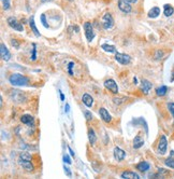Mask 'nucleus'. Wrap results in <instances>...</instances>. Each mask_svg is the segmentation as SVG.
<instances>
[{"mask_svg":"<svg viewBox=\"0 0 174 179\" xmlns=\"http://www.w3.org/2000/svg\"><path fill=\"white\" fill-rule=\"evenodd\" d=\"M9 82L14 86H24L29 83V79L20 74H13L9 77Z\"/></svg>","mask_w":174,"mask_h":179,"instance_id":"1","label":"nucleus"},{"mask_svg":"<svg viewBox=\"0 0 174 179\" xmlns=\"http://www.w3.org/2000/svg\"><path fill=\"white\" fill-rule=\"evenodd\" d=\"M9 97L12 102H23L26 100L25 94L20 90H11L9 92Z\"/></svg>","mask_w":174,"mask_h":179,"instance_id":"2","label":"nucleus"},{"mask_svg":"<svg viewBox=\"0 0 174 179\" xmlns=\"http://www.w3.org/2000/svg\"><path fill=\"white\" fill-rule=\"evenodd\" d=\"M138 0H118V8L124 13H130L132 11L131 3H135Z\"/></svg>","mask_w":174,"mask_h":179,"instance_id":"3","label":"nucleus"},{"mask_svg":"<svg viewBox=\"0 0 174 179\" xmlns=\"http://www.w3.org/2000/svg\"><path fill=\"white\" fill-rule=\"evenodd\" d=\"M84 30H85V36H86L87 41H91L95 38V31H94L93 25L90 22H85L84 23Z\"/></svg>","mask_w":174,"mask_h":179,"instance_id":"4","label":"nucleus"},{"mask_svg":"<svg viewBox=\"0 0 174 179\" xmlns=\"http://www.w3.org/2000/svg\"><path fill=\"white\" fill-rule=\"evenodd\" d=\"M115 60L119 63V64H121V65H129L130 63H131V57L128 54H125V53H118V52H116Z\"/></svg>","mask_w":174,"mask_h":179,"instance_id":"5","label":"nucleus"},{"mask_svg":"<svg viewBox=\"0 0 174 179\" xmlns=\"http://www.w3.org/2000/svg\"><path fill=\"white\" fill-rule=\"evenodd\" d=\"M102 26H103L104 29H111L114 26V20H113L112 15L110 13H105V14L102 16Z\"/></svg>","mask_w":174,"mask_h":179,"instance_id":"6","label":"nucleus"},{"mask_svg":"<svg viewBox=\"0 0 174 179\" xmlns=\"http://www.w3.org/2000/svg\"><path fill=\"white\" fill-rule=\"evenodd\" d=\"M7 22H8L9 26H10L11 28L14 29V30H16V31H23L24 30V26H23L22 24H20V22L15 18V17H13V16L8 17Z\"/></svg>","mask_w":174,"mask_h":179,"instance_id":"7","label":"nucleus"},{"mask_svg":"<svg viewBox=\"0 0 174 179\" xmlns=\"http://www.w3.org/2000/svg\"><path fill=\"white\" fill-rule=\"evenodd\" d=\"M167 148H168V141H167V137L164 135L160 137L159 142H158L157 151L159 154H164L167 152Z\"/></svg>","mask_w":174,"mask_h":179,"instance_id":"8","label":"nucleus"},{"mask_svg":"<svg viewBox=\"0 0 174 179\" xmlns=\"http://www.w3.org/2000/svg\"><path fill=\"white\" fill-rule=\"evenodd\" d=\"M104 86L107 90L111 91L113 94H117L118 93V86H117V83L114 81L113 79H107L104 81Z\"/></svg>","mask_w":174,"mask_h":179,"instance_id":"9","label":"nucleus"},{"mask_svg":"<svg viewBox=\"0 0 174 179\" xmlns=\"http://www.w3.org/2000/svg\"><path fill=\"white\" fill-rule=\"evenodd\" d=\"M0 56L2 58L3 60H6L8 62L10 58H11V54H10V52H9L8 48L6 46L4 43H1L0 44Z\"/></svg>","mask_w":174,"mask_h":179,"instance_id":"10","label":"nucleus"},{"mask_svg":"<svg viewBox=\"0 0 174 179\" xmlns=\"http://www.w3.org/2000/svg\"><path fill=\"white\" fill-rule=\"evenodd\" d=\"M18 164L22 166L25 171L27 172H32L34 171V165L31 164L30 160H23V159H18Z\"/></svg>","mask_w":174,"mask_h":179,"instance_id":"11","label":"nucleus"},{"mask_svg":"<svg viewBox=\"0 0 174 179\" xmlns=\"http://www.w3.org/2000/svg\"><path fill=\"white\" fill-rule=\"evenodd\" d=\"M99 114H100L101 119L103 120L105 123H110L111 121H112V117H111V114L109 113V111H107L105 108L99 109Z\"/></svg>","mask_w":174,"mask_h":179,"instance_id":"12","label":"nucleus"},{"mask_svg":"<svg viewBox=\"0 0 174 179\" xmlns=\"http://www.w3.org/2000/svg\"><path fill=\"white\" fill-rule=\"evenodd\" d=\"M153 88V84L149 81H147V80L143 79L142 80V82H141V90H142V92H143L145 95H147V94L149 93V91L152 90Z\"/></svg>","mask_w":174,"mask_h":179,"instance_id":"13","label":"nucleus"},{"mask_svg":"<svg viewBox=\"0 0 174 179\" xmlns=\"http://www.w3.org/2000/svg\"><path fill=\"white\" fill-rule=\"evenodd\" d=\"M125 156H126V152H125V151L121 150V149L118 148V147L114 148V159H115L116 161H123V160L125 159Z\"/></svg>","mask_w":174,"mask_h":179,"instance_id":"14","label":"nucleus"},{"mask_svg":"<svg viewBox=\"0 0 174 179\" xmlns=\"http://www.w3.org/2000/svg\"><path fill=\"white\" fill-rule=\"evenodd\" d=\"M121 177L124 179H140V176H139L138 174L135 173V172H132V171L124 172V173H121Z\"/></svg>","mask_w":174,"mask_h":179,"instance_id":"15","label":"nucleus"},{"mask_svg":"<svg viewBox=\"0 0 174 179\" xmlns=\"http://www.w3.org/2000/svg\"><path fill=\"white\" fill-rule=\"evenodd\" d=\"M82 102H83V104H84L86 107L90 108V107L93 106V104H94V98L90 96L89 94L85 93L84 95H83V97H82Z\"/></svg>","mask_w":174,"mask_h":179,"instance_id":"16","label":"nucleus"},{"mask_svg":"<svg viewBox=\"0 0 174 179\" xmlns=\"http://www.w3.org/2000/svg\"><path fill=\"white\" fill-rule=\"evenodd\" d=\"M137 169L140 172H142V173H145V172H147L151 168V165H149L148 162H146V161H142V162L138 163L137 164Z\"/></svg>","mask_w":174,"mask_h":179,"instance_id":"17","label":"nucleus"},{"mask_svg":"<svg viewBox=\"0 0 174 179\" xmlns=\"http://www.w3.org/2000/svg\"><path fill=\"white\" fill-rule=\"evenodd\" d=\"M20 121L24 124H27L29 126H34V117L31 114H24V116H22Z\"/></svg>","mask_w":174,"mask_h":179,"instance_id":"18","label":"nucleus"},{"mask_svg":"<svg viewBox=\"0 0 174 179\" xmlns=\"http://www.w3.org/2000/svg\"><path fill=\"white\" fill-rule=\"evenodd\" d=\"M143 145H144L143 138L141 137L140 134H138V135L135 137V139H133V148H135V149H139V148H141V147H142Z\"/></svg>","mask_w":174,"mask_h":179,"instance_id":"19","label":"nucleus"},{"mask_svg":"<svg viewBox=\"0 0 174 179\" xmlns=\"http://www.w3.org/2000/svg\"><path fill=\"white\" fill-rule=\"evenodd\" d=\"M29 26H30V28L31 30H32V32L34 34V36H36V37H40V32L39 30H38V28H37L34 16H31L30 18H29Z\"/></svg>","mask_w":174,"mask_h":179,"instance_id":"20","label":"nucleus"},{"mask_svg":"<svg viewBox=\"0 0 174 179\" xmlns=\"http://www.w3.org/2000/svg\"><path fill=\"white\" fill-rule=\"evenodd\" d=\"M159 14H160V8H158V7H154V8H152L148 11L149 18H156V17L159 16Z\"/></svg>","mask_w":174,"mask_h":179,"instance_id":"21","label":"nucleus"},{"mask_svg":"<svg viewBox=\"0 0 174 179\" xmlns=\"http://www.w3.org/2000/svg\"><path fill=\"white\" fill-rule=\"evenodd\" d=\"M88 140H89L90 145H95L96 140H97V136H96V133L93 128L89 127L88 128Z\"/></svg>","mask_w":174,"mask_h":179,"instance_id":"22","label":"nucleus"},{"mask_svg":"<svg viewBox=\"0 0 174 179\" xmlns=\"http://www.w3.org/2000/svg\"><path fill=\"white\" fill-rule=\"evenodd\" d=\"M173 13H174V8L171 4H164L163 6V14L166 15L167 17L171 16Z\"/></svg>","mask_w":174,"mask_h":179,"instance_id":"23","label":"nucleus"},{"mask_svg":"<svg viewBox=\"0 0 174 179\" xmlns=\"http://www.w3.org/2000/svg\"><path fill=\"white\" fill-rule=\"evenodd\" d=\"M164 164L170 168H174V151H171L168 159L164 161Z\"/></svg>","mask_w":174,"mask_h":179,"instance_id":"24","label":"nucleus"},{"mask_svg":"<svg viewBox=\"0 0 174 179\" xmlns=\"http://www.w3.org/2000/svg\"><path fill=\"white\" fill-rule=\"evenodd\" d=\"M167 92H168V88H167L166 85H161L160 88H158L157 90H156V94H157V96H164L167 94Z\"/></svg>","mask_w":174,"mask_h":179,"instance_id":"25","label":"nucleus"},{"mask_svg":"<svg viewBox=\"0 0 174 179\" xmlns=\"http://www.w3.org/2000/svg\"><path fill=\"white\" fill-rule=\"evenodd\" d=\"M101 49L103 51L109 52V53H116V48L114 46H109V44H102Z\"/></svg>","mask_w":174,"mask_h":179,"instance_id":"26","label":"nucleus"},{"mask_svg":"<svg viewBox=\"0 0 174 179\" xmlns=\"http://www.w3.org/2000/svg\"><path fill=\"white\" fill-rule=\"evenodd\" d=\"M20 159H23V160H30L31 161V154L28 153V152H20Z\"/></svg>","mask_w":174,"mask_h":179,"instance_id":"27","label":"nucleus"},{"mask_svg":"<svg viewBox=\"0 0 174 179\" xmlns=\"http://www.w3.org/2000/svg\"><path fill=\"white\" fill-rule=\"evenodd\" d=\"M127 100V97H115V98H113V102H115V104H117V105H121V104H123V102H125Z\"/></svg>","mask_w":174,"mask_h":179,"instance_id":"28","label":"nucleus"},{"mask_svg":"<svg viewBox=\"0 0 174 179\" xmlns=\"http://www.w3.org/2000/svg\"><path fill=\"white\" fill-rule=\"evenodd\" d=\"M37 60V46L36 43L32 44V54H31V60Z\"/></svg>","mask_w":174,"mask_h":179,"instance_id":"29","label":"nucleus"},{"mask_svg":"<svg viewBox=\"0 0 174 179\" xmlns=\"http://www.w3.org/2000/svg\"><path fill=\"white\" fill-rule=\"evenodd\" d=\"M168 109H169V111L171 112V114H172V117H173V119H174V102H169L168 104Z\"/></svg>","mask_w":174,"mask_h":179,"instance_id":"30","label":"nucleus"},{"mask_svg":"<svg viewBox=\"0 0 174 179\" xmlns=\"http://www.w3.org/2000/svg\"><path fill=\"white\" fill-rule=\"evenodd\" d=\"M2 6L4 10H9L10 9V0H2Z\"/></svg>","mask_w":174,"mask_h":179,"instance_id":"31","label":"nucleus"},{"mask_svg":"<svg viewBox=\"0 0 174 179\" xmlns=\"http://www.w3.org/2000/svg\"><path fill=\"white\" fill-rule=\"evenodd\" d=\"M84 116H85V118H86L87 121H90V120L93 119V114H91V112H89L88 110L84 111Z\"/></svg>","mask_w":174,"mask_h":179,"instance_id":"32","label":"nucleus"},{"mask_svg":"<svg viewBox=\"0 0 174 179\" xmlns=\"http://www.w3.org/2000/svg\"><path fill=\"white\" fill-rule=\"evenodd\" d=\"M73 67H74V63L73 62H70L68 64V71H69V74H70V76H73V72H72Z\"/></svg>","mask_w":174,"mask_h":179,"instance_id":"33","label":"nucleus"},{"mask_svg":"<svg viewBox=\"0 0 174 179\" xmlns=\"http://www.w3.org/2000/svg\"><path fill=\"white\" fill-rule=\"evenodd\" d=\"M41 21H42V24L45 28H48V23H46V18H45V14L41 15Z\"/></svg>","mask_w":174,"mask_h":179,"instance_id":"34","label":"nucleus"},{"mask_svg":"<svg viewBox=\"0 0 174 179\" xmlns=\"http://www.w3.org/2000/svg\"><path fill=\"white\" fill-rule=\"evenodd\" d=\"M64 162L67 163V164H71V162H72L70 159V156L68 155V154H65V155H64Z\"/></svg>","mask_w":174,"mask_h":179,"instance_id":"35","label":"nucleus"},{"mask_svg":"<svg viewBox=\"0 0 174 179\" xmlns=\"http://www.w3.org/2000/svg\"><path fill=\"white\" fill-rule=\"evenodd\" d=\"M11 43H12V46H14L15 49H18V48H20V44H18V42H17V41H16L15 39L11 40Z\"/></svg>","mask_w":174,"mask_h":179,"instance_id":"36","label":"nucleus"},{"mask_svg":"<svg viewBox=\"0 0 174 179\" xmlns=\"http://www.w3.org/2000/svg\"><path fill=\"white\" fill-rule=\"evenodd\" d=\"M64 169H65V173L67 174V176H69V177H71V175H72V174H71V172H70V168L69 167H67V166H64Z\"/></svg>","mask_w":174,"mask_h":179,"instance_id":"37","label":"nucleus"},{"mask_svg":"<svg viewBox=\"0 0 174 179\" xmlns=\"http://www.w3.org/2000/svg\"><path fill=\"white\" fill-rule=\"evenodd\" d=\"M163 55V53L161 51H157V55H156V58L157 60H159V58H161V56Z\"/></svg>","mask_w":174,"mask_h":179,"instance_id":"38","label":"nucleus"},{"mask_svg":"<svg viewBox=\"0 0 174 179\" xmlns=\"http://www.w3.org/2000/svg\"><path fill=\"white\" fill-rule=\"evenodd\" d=\"M70 111V106H69V104H66V106H65V112L66 113H68Z\"/></svg>","mask_w":174,"mask_h":179,"instance_id":"39","label":"nucleus"},{"mask_svg":"<svg viewBox=\"0 0 174 179\" xmlns=\"http://www.w3.org/2000/svg\"><path fill=\"white\" fill-rule=\"evenodd\" d=\"M68 150H69V152H70V154H71V155H72V156L75 155V154H74V152H73V150H72V149H71L70 146H68Z\"/></svg>","mask_w":174,"mask_h":179,"instance_id":"40","label":"nucleus"},{"mask_svg":"<svg viewBox=\"0 0 174 179\" xmlns=\"http://www.w3.org/2000/svg\"><path fill=\"white\" fill-rule=\"evenodd\" d=\"M60 99H61V100H65V95H64L62 93H60Z\"/></svg>","mask_w":174,"mask_h":179,"instance_id":"41","label":"nucleus"},{"mask_svg":"<svg viewBox=\"0 0 174 179\" xmlns=\"http://www.w3.org/2000/svg\"><path fill=\"white\" fill-rule=\"evenodd\" d=\"M50 1H53V0H41V2H50Z\"/></svg>","mask_w":174,"mask_h":179,"instance_id":"42","label":"nucleus"},{"mask_svg":"<svg viewBox=\"0 0 174 179\" xmlns=\"http://www.w3.org/2000/svg\"><path fill=\"white\" fill-rule=\"evenodd\" d=\"M133 82H135V84H137V83H138V79H137V78H133Z\"/></svg>","mask_w":174,"mask_h":179,"instance_id":"43","label":"nucleus"},{"mask_svg":"<svg viewBox=\"0 0 174 179\" xmlns=\"http://www.w3.org/2000/svg\"><path fill=\"white\" fill-rule=\"evenodd\" d=\"M70 1H72V0H70Z\"/></svg>","mask_w":174,"mask_h":179,"instance_id":"44","label":"nucleus"}]
</instances>
